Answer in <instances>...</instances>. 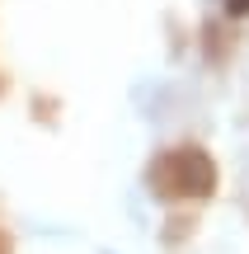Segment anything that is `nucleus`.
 <instances>
[{"label":"nucleus","mask_w":249,"mask_h":254,"mask_svg":"<svg viewBox=\"0 0 249 254\" xmlns=\"http://www.w3.org/2000/svg\"><path fill=\"white\" fill-rule=\"evenodd\" d=\"M169 170H174V189L184 193V198H207V193L216 189V170H212V160H207V151H198V146H184Z\"/></svg>","instance_id":"obj_1"},{"label":"nucleus","mask_w":249,"mask_h":254,"mask_svg":"<svg viewBox=\"0 0 249 254\" xmlns=\"http://www.w3.org/2000/svg\"><path fill=\"white\" fill-rule=\"evenodd\" d=\"M226 9H231V14L240 19V14H249V0H226Z\"/></svg>","instance_id":"obj_2"}]
</instances>
